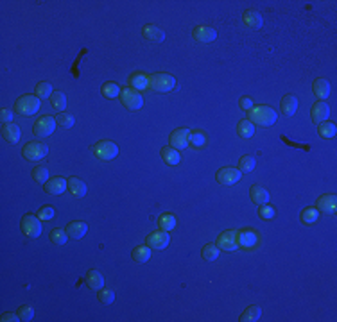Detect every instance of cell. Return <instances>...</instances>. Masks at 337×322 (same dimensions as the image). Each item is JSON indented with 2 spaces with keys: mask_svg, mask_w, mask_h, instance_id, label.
<instances>
[{
  "mask_svg": "<svg viewBox=\"0 0 337 322\" xmlns=\"http://www.w3.org/2000/svg\"><path fill=\"white\" fill-rule=\"evenodd\" d=\"M142 36H144L149 43H154V45L164 43L165 40V32L160 27H156V25H145L144 30H142Z\"/></svg>",
  "mask_w": 337,
  "mask_h": 322,
  "instance_id": "9a60e30c",
  "label": "cell"
},
{
  "mask_svg": "<svg viewBox=\"0 0 337 322\" xmlns=\"http://www.w3.org/2000/svg\"><path fill=\"white\" fill-rule=\"evenodd\" d=\"M162 159H164L167 165H178L179 163V150H176L174 147H164L162 152H160Z\"/></svg>",
  "mask_w": 337,
  "mask_h": 322,
  "instance_id": "f546056e",
  "label": "cell"
},
{
  "mask_svg": "<svg viewBox=\"0 0 337 322\" xmlns=\"http://www.w3.org/2000/svg\"><path fill=\"white\" fill-rule=\"evenodd\" d=\"M298 106H300V100H298V97L293 93L283 95V99L280 100V108H282V113L285 115V117H293V115L298 111Z\"/></svg>",
  "mask_w": 337,
  "mask_h": 322,
  "instance_id": "ac0fdd59",
  "label": "cell"
},
{
  "mask_svg": "<svg viewBox=\"0 0 337 322\" xmlns=\"http://www.w3.org/2000/svg\"><path fill=\"white\" fill-rule=\"evenodd\" d=\"M276 111L269 106H255V108L249 111L248 120L253 122L255 125H260V127H269L276 122Z\"/></svg>",
  "mask_w": 337,
  "mask_h": 322,
  "instance_id": "6da1fadb",
  "label": "cell"
},
{
  "mask_svg": "<svg viewBox=\"0 0 337 322\" xmlns=\"http://www.w3.org/2000/svg\"><path fill=\"white\" fill-rule=\"evenodd\" d=\"M67 233H68L70 238H74V240H79L83 238L84 234L88 233V226L81 220H75V222H70L68 228H67Z\"/></svg>",
  "mask_w": 337,
  "mask_h": 322,
  "instance_id": "d4e9b609",
  "label": "cell"
},
{
  "mask_svg": "<svg viewBox=\"0 0 337 322\" xmlns=\"http://www.w3.org/2000/svg\"><path fill=\"white\" fill-rule=\"evenodd\" d=\"M56 122H58V125L63 129H70L72 125L75 124V117L72 113H60L58 117H56Z\"/></svg>",
  "mask_w": 337,
  "mask_h": 322,
  "instance_id": "7bdbcfd3",
  "label": "cell"
},
{
  "mask_svg": "<svg viewBox=\"0 0 337 322\" xmlns=\"http://www.w3.org/2000/svg\"><path fill=\"white\" fill-rule=\"evenodd\" d=\"M97 299H99L102 304H111L115 301V292L109 290V288H101L99 293H97Z\"/></svg>",
  "mask_w": 337,
  "mask_h": 322,
  "instance_id": "f6af8a7d",
  "label": "cell"
},
{
  "mask_svg": "<svg viewBox=\"0 0 337 322\" xmlns=\"http://www.w3.org/2000/svg\"><path fill=\"white\" fill-rule=\"evenodd\" d=\"M13 118H15V113H13L9 108H2V111H0V120H2L4 124H11Z\"/></svg>",
  "mask_w": 337,
  "mask_h": 322,
  "instance_id": "c3c4849f",
  "label": "cell"
},
{
  "mask_svg": "<svg viewBox=\"0 0 337 322\" xmlns=\"http://www.w3.org/2000/svg\"><path fill=\"white\" fill-rule=\"evenodd\" d=\"M249 197L255 204H268L269 203V192L260 184H253L251 192H249Z\"/></svg>",
  "mask_w": 337,
  "mask_h": 322,
  "instance_id": "cb8c5ba5",
  "label": "cell"
},
{
  "mask_svg": "<svg viewBox=\"0 0 337 322\" xmlns=\"http://www.w3.org/2000/svg\"><path fill=\"white\" fill-rule=\"evenodd\" d=\"M260 317H262V308L257 306V304H253V306H249V308L244 310L238 321L240 322H257Z\"/></svg>",
  "mask_w": 337,
  "mask_h": 322,
  "instance_id": "4316f807",
  "label": "cell"
},
{
  "mask_svg": "<svg viewBox=\"0 0 337 322\" xmlns=\"http://www.w3.org/2000/svg\"><path fill=\"white\" fill-rule=\"evenodd\" d=\"M50 242L54 243V245H65L67 243V240H68V233H67V229H60L56 228L50 231Z\"/></svg>",
  "mask_w": 337,
  "mask_h": 322,
  "instance_id": "74e56055",
  "label": "cell"
},
{
  "mask_svg": "<svg viewBox=\"0 0 337 322\" xmlns=\"http://www.w3.org/2000/svg\"><path fill=\"white\" fill-rule=\"evenodd\" d=\"M120 102L126 109H131V111H138L144 106V97L140 95V91L131 88H126L120 91Z\"/></svg>",
  "mask_w": 337,
  "mask_h": 322,
  "instance_id": "5b68a950",
  "label": "cell"
},
{
  "mask_svg": "<svg viewBox=\"0 0 337 322\" xmlns=\"http://www.w3.org/2000/svg\"><path fill=\"white\" fill-rule=\"evenodd\" d=\"M86 285H88L92 290H101V288H104V278H102V274L97 272V270H90L86 274Z\"/></svg>",
  "mask_w": 337,
  "mask_h": 322,
  "instance_id": "83f0119b",
  "label": "cell"
},
{
  "mask_svg": "<svg viewBox=\"0 0 337 322\" xmlns=\"http://www.w3.org/2000/svg\"><path fill=\"white\" fill-rule=\"evenodd\" d=\"M34 93L38 99H50V95L54 93V88H52V85H50L49 81H41V83L36 85Z\"/></svg>",
  "mask_w": 337,
  "mask_h": 322,
  "instance_id": "d6a6232c",
  "label": "cell"
},
{
  "mask_svg": "<svg viewBox=\"0 0 337 322\" xmlns=\"http://www.w3.org/2000/svg\"><path fill=\"white\" fill-rule=\"evenodd\" d=\"M317 209L319 211H323V213H334L337 208V197L334 195V193H325V195H321V197L317 199Z\"/></svg>",
  "mask_w": 337,
  "mask_h": 322,
  "instance_id": "e0dca14e",
  "label": "cell"
},
{
  "mask_svg": "<svg viewBox=\"0 0 337 322\" xmlns=\"http://www.w3.org/2000/svg\"><path fill=\"white\" fill-rule=\"evenodd\" d=\"M20 226H22L24 234L29 238H38L41 234V231H43V228H41V220L38 217H34V215H25V217L22 218Z\"/></svg>",
  "mask_w": 337,
  "mask_h": 322,
  "instance_id": "ba28073f",
  "label": "cell"
},
{
  "mask_svg": "<svg viewBox=\"0 0 337 322\" xmlns=\"http://www.w3.org/2000/svg\"><path fill=\"white\" fill-rule=\"evenodd\" d=\"M0 321L2 322H18V321H22L20 317H18V313H4L2 317H0Z\"/></svg>",
  "mask_w": 337,
  "mask_h": 322,
  "instance_id": "f907efd6",
  "label": "cell"
},
{
  "mask_svg": "<svg viewBox=\"0 0 337 322\" xmlns=\"http://www.w3.org/2000/svg\"><path fill=\"white\" fill-rule=\"evenodd\" d=\"M129 88L131 89H136V91H142V89H147L149 88V75L147 74H142V72H136L129 77Z\"/></svg>",
  "mask_w": 337,
  "mask_h": 322,
  "instance_id": "7402d4cb",
  "label": "cell"
},
{
  "mask_svg": "<svg viewBox=\"0 0 337 322\" xmlns=\"http://www.w3.org/2000/svg\"><path fill=\"white\" fill-rule=\"evenodd\" d=\"M255 165H257V161H255L253 156H242V158L238 159V170L242 174L253 172V170H255Z\"/></svg>",
  "mask_w": 337,
  "mask_h": 322,
  "instance_id": "60d3db41",
  "label": "cell"
},
{
  "mask_svg": "<svg viewBox=\"0 0 337 322\" xmlns=\"http://www.w3.org/2000/svg\"><path fill=\"white\" fill-rule=\"evenodd\" d=\"M328 117H330V106L325 102V100H319L312 106V120L316 124H321V122H327Z\"/></svg>",
  "mask_w": 337,
  "mask_h": 322,
  "instance_id": "d6986e66",
  "label": "cell"
},
{
  "mask_svg": "<svg viewBox=\"0 0 337 322\" xmlns=\"http://www.w3.org/2000/svg\"><path fill=\"white\" fill-rule=\"evenodd\" d=\"M147 245L151 249H156V251H162V249H165L168 245V242H170V236H168L167 231H154V233H151L147 236Z\"/></svg>",
  "mask_w": 337,
  "mask_h": 322,
  "instance_id": "4fadbf2b",
  "label": "cell"
},
{
  "mask_svg": "<svg viewBox=\"0 0 337 322\" xmlns=\"http://www.w3.org/2000/svg\"><path fill=\"white\" fill-rule=\"evenodd\" d=\"M22 154H24V158L29 159V161H41V159L49 154V147H47V144H43V142H29V144L22 149Z\"/></svg>",
  "mask_w": 337,
  "mask_h": 322,
  "instance_id": "8992f818",
  "label": "cell"
},
{
  "mask_svg": "<svg viewBox=\"0 0 337 322\" xmlns=\"http://www.w3.org/2000/svg\"><path fill=\"white\" fill-rule=\"evenodd\" d=\"M176 86V79L174 75L165 74V72H160V74L149 75V88L154 89V91H160V93H167L170 89H174Z\"/></svg>",
  "mask_w": 337,
  "mask_h": 322,
  "instance_id": "7a4b0ae2",
  "label": "cell"
},
{
  "mask_svg": "<svg viewBox=\"0 0 337 322\" xmlns=\"http://www.w3.org/2000/svg\"><path fill=\"white\" fill-rule=\"evenodd\" d=\"M189 145L199 149V147H204L206 145V134L203 131H189Z\"/></svg>",
  "mask_w": 337,
  "mask_h": 322,
  "instance_id": "1f68e13d",
  "label": "cell"
},
{
  "mask_svg": "<svg viewBox=\"0 0 337 322\" xmlns=\"http://www.w3.org/2000/svg\"><path fill=\"white\" fill-rule=\"evenodd\" d=\"M67 184H68V181L65 177H52L45 183V193L47 195H61L67 190Z\"/></svg>",
  "mask_w": 337,
  "mask_h": 322,
  "instance_id": "2e32d148",
  "label": "cell"
},
{
  "mask_svg": "<svg viewBox=\"0 0 337 322\" xmlns=\"http://www.w3.org/2000/svg\"><path fill=\"white\" fill-rule=\"evenodd\" d=\"M49 169L45 167V165H40V167H36L34 170H33V179H34L36 183H40V184H45L47 181H49Z\"/></svg>",
  "mask_w": 337,
  "mask_h": 322,
  "instance_id": "b9f144b4",
  "label": "cell"
},
{
  "mask_svg": "<svg viewBox=\"0 0 337 322\" xmlns=\"http://www.w3.org/2000/svg\"><path fill=\"white\" fill-rule=\"evenodd\" d=\"M192 38L199 43H212L217 38V30L206 25H198L192 29Z\"/></svg>",
  "mask_w": 337,
  "mask_h": 322,
  "instance_id": "7c38bea8",
  "label": "cell"
},
{
  "mask_svg": "<svg viewBox=\"0 0 337 322\" xmlns=\"http://www.w3.org/2000/svg\"><path fill=\"white\" fill-rule=\"evenodd\" d=\"M94 156L97 159H102V161H111L113 158H117L119 154V147L117 144L109 142V140H101L94 145Z\"/></svg>",
  "mask_w": 337,
  "mask_h": 322,
  "instance_id": "277c9868",
  "label": "cell"
},
{
  "mask_svg": "<svg viewBox=\"0 0 337 322\" xmlns=\"http://www.w3.org/2000/svg\"><path fill=\"white\" fill-rule=\"evenodd\" d=\"M217 247L221 251H228L233 253L238 249V242H237V231L228 229V231H223V233L217 236Z\"/></svg>",
  "mask_w": 337,
  "mask_h": 322,
  "instance_id": "8fae6325",
  "label": "cell"
},
{
  "mask_svg": "<svg viewBox=\"0 0 337 322\" xmlns=\"http://www.w3.org/2000/svg\"><path fill=\"white\" fill-rule=\"evenodd\" d=\"M237 242L238 247L246 249V251H251L258 245V233L257 229H240L237 231Z\"/></svg>",
  "mask_w": 337,
  "mask_h": 322,
  "instance_id": "9c48e42d",
  "label": "cell"
},
{
  "mask_svg": "<svg viewBox=\"0 0 337 322\" xmlns=\"http://www.w3.org/2000/svg\"><path fill=\"white\" fill-rule=\"evenodd\" d=\"M120 86L117 85V83H113V81H108V83H104L102 85V88H101V93L104 95L106 99H117V97H120Z\"/></svg>",
  "mask_w": 337,
  "mask_h": 322,
  "instance_id": "f1b7e54d",
  "label": "cell"
},
{
  "mask_svg": "<svg viewBox=\"0 0 337 322\" xmlns=\"http://www.w3.org/2000/svg\"><path fill=\"white\" fill-rule=\"evenodd\" d=\"M242 20H244V24L248 25V27H251V29H260V27L264 25L262 15H260L258 11H255V9L246 11V13H244V16H242Z\"/></svg>",
  "mask_w": 337,
  "mask_h": 322,
  "instance_id": "44dd1931",
  "label": "cell"
},
{
  "mask_svg": "<svg viewBox=\"0 0 337 322\" xmlns=\"http://www.w3.org/2000/svg\"><path fill=\"white\" fill-rule=\"evenodd\" d=\"M219 254H221V249L217 247V243H206L203 247V251H201V256L206 262H215L219 258Z\"/></svg>",
  "mask_w": 337,
  "mask_h": 322,
  "instance_id": "e575fe53",
  "label": "cell"
},
{
  "mask_svg": "<svg viewBox=\"0 0 337 322\" xmlns=\"http://www.w3.org/2000/svg\"><path fill=\"white\" fill-rule=\"evenodd\" d=\"M133 260L136 263H145L149 262V258H151V247L149 245H138V247L133 249Z\"/></svg>",
  "mask_w": 337,
  "mask_h": 322,
  "instance_id": "836d02e7",
  "label": "cell"
},
{
  "mask_svg": "<svg viewBox=\"0 0 337 322\" xmlns=\"http://www.w3.org/2000/svg\"><path fill=\"white\" fill-rule=\"evenodd\" d=\"M158 228L162 229V231H172L174 228H176V217H174L172 213H164L162 217L158 218Z\"/></svg>",
  "mask_w": 337,
  "mask_h": 322,
  "instance_id": "8d00e7d4",
  "label": "cell"
},
{
  "mask_svg": "<svg viewBox=\"0 0 337 322\" xmlns=\"http://www.w3.org/2000/svg\"><path fill=\"white\" fill-rule=\"evenodd\" d=\"M50 106H52L56 111H61V113H63V109L67 108V97H65V93L54 91V93L50 95Z\"/></svg>",
  "mask_w": 337,
  "mask_h": 322,
  "instance_id": "ab89813d",
  "label": "cell"
},
{
  "mask_svg": "<svg viewBox=\"0 0 337 322\" xmlns=\"http://www.w3.org/2000/svg\"><path fill=\"white\" fill-rule=\"evenodd\" d=\"M18 317L22 319V321H33L34 319V308L29 306V304H24V306L18 308Z\"/></svg>",
  "mask_w": 337,
  "mask_h": 322,
  "instance_id": "bcb514c9",
  "label": "cell"
},
{
  "mask_svg": "<svg viewBox=\"0 0 337 322\" xmlns=\"http://www.w3.org/2000/svg\"><path fill=\"white\" fill-rule=\"evenodd\" d=\"M56 125H58V122H56L54 117H50V115H43L41 118H38L34 122L33 133H34L36 136H41V138H45V136H50V134L54 133Z\"/></svg>",
  "mask_w": 337,
  "mask_h": 322,
  "instance_id": "52a82bcc",
  "label": "cell"
},
{
  "mask_svg": "<svg viewBox=\"0 0 337 322\" xmlns=\"http://www.w3.org/2000/svg\"><path fill=\"white\" fill-rule=\"evenodd\" d=\"M312 89H314V95L321 100H327L328 95H330V91H332L330 83H328L327 79H316L314 81V85H312Z\"/></svg>",
  "mask_w": 337,
  "mask_h": 322,
  "instance_id": "603a6c76",
  "label": "cell"
},
{
  "mask_svg": "<svg viewBox=\"0 0 337 322\" xmlns=\"http://www.w3.org/2000/svg\"><path fill=\"white\" fill-rule=\"evenodd\" d=\"M237 133L240 138H251L255 134V124L249 122V120H240L237 125Z\"/></svg>",
  "mask_w": 337,
  "mask_h": 322,
  "instance_id": "d590c367",
  "label": "cell"
},
{
  "mask_svg": "<svg viewBox=\"0 0 337 322\" xmlns=\"http://www.w3.org/2000/svg\"><path fill=\"white\" fill-rule=\"evenodd\" d=\"M68 190L74 197H84V195H86V184H84V181L79 177L68 179Z\"/></svg>",
  "mask_w": 337,
  "mask_h": 322,
  "instance_id": "484cf974",
  "label": "cell"
},
{
  "mask_svg": "<svg viewBox=\"0 0 337 322\" xmlns=\"http://www.w3.org/2000/svg\"><path fill=\"white\" fill-rule=\"evenodd\" d=\"M317 133H319V136L321 138H334L337 133V125L334 124V122H330V120H327V122H321L319 124V127H317Z\"/></svg>",
  "mask_w": 337,
  "mask_h": 322,
  "instance_id": "4dcf8cb0",
  "label": "cell"
},
{
  "mask_svg": "<svg viewBox=\"0 0 337 322\" xmlns=\"http://www.w3.org/2000/svg\"><path fill=\"white\" fill-rule=\"evenodd\" d=\"M36 217L40 218V220H52V218H54V209L49 208V206L40 208V211H38V215H36Z\"/></svg>",
  "mask_w": 337,
  "mask_h": 322,
  "instance_id": "7dc6e473",
  "label": "cell"
},
{
  "mask_svg": "<svg viewBox=\"0 0 337 322\" xmlns=\"http://www.w3.org/2000/svg\"><path fill=\"white\" fill-rule=\"evenodd\" d=\"M238 104H240L242 109H246V111H251V109L255 108V100H253L251 97H240Z\"/></svg>",
  "mask_w": 337,
  "mask_h": 322,
  "instance_id": "681fc988",
  "label": "cell"
},
{
  "mask_svg": "<svg viewBox=\"0 0 337 322\" xmlns=\"http://www.w3.org/2000/svg\"><path fill=\"white\" fill-rule=\"evenodd\" d=\"M189 145V129H176L170 134V147H174L176 150L187 149Z\"/></svg>",
  "mask_w": 337,
  "mask_h": 322,
  "instance_id": "5bb4252c",
  "label": "cell"
},
{
  "mask_svg": "<svg viewBox=\"0 0 337 322\" xmlns=\"http://www.w3.org/2000/svg\"><path fill=\"white\" fill-rule=\"evenodd\" d=\"M302 222L303 224H308V226H312V224H316L317 222V218H319V209L317 208H305L302 211Z\"/></svg>",
  "mask_w": 337,
  "mask_h": 322,
  "instance_id": "f35d334b",
  "label": "cell"
},
{
  "mask_svg": "<svg viewBox=\"0 0 337 322\" xmlns=\"http://www.w3.org/2000/svg\"><path fill=\"white\" fill-rule=\"evenodd\" d=\"M2 136L9 144H18L22 138V131L15 122H11V124H4V127H2Z\"/></svg>",
  "mask_w": 337,
  "mask_h": 322,
  "instance_id": "ffe728a7",
  "label": "cell"
},
{
  "mask_svg": "<svg viewBox=\"0 0 337 322\" xmlns=\"http://www.w3.org/2000/svg\"><path fill=\"white\" fill-rule=\"evenodd\" d=\"M215 179H217L219 184L223 186H230V184H235L237 181L242 179V172L238 169H233V167H224L215 174Z\"/></svg>",
  "mask_w": 337,
  "mask_h": 322,
  "instance_id": "30bf717a",
  "label": "cell"
},
{
  "mask_svg": "<svg viewBox=\"0 0 337 322\" xmlns=\"http://www.w3.org/2000/svg\"><path fill=\"white\" fill-rule=\"evenodd\" d=\"M40 106H41V99H38L36 95H24V97H20V99L16 100L15 111L24 115V117H31V115L38 113Z\"/></svg>",
  "mask_w": 337,
  "mask_h": 322,
  "instance_id": "3957f363",
  "label": "cell"
},
{
  "mask_svg": "<svg viewBox=\"0 0 337 322\" xmlns=\"http://www.w3.org/2000/svg\"><path fill=\"white\" fill-rule=\"evenodd\" d=\"M276 215V209L273 206H269V204H260V208H258V217L262 218V220H271L274 218Z\"/></svg>",
  "mask_w": 337,
  "mask_h": 322,
  "instance_id": "ee69618b",
  "label": "cell"
}]
</instances>
